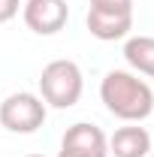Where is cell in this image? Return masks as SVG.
I'll return each mask as SVG.
<instances>
[{
    "instance_id": "52a82bcc",
    "label": "cell",
    "mask_w": 154,
    "mask_h": 157,
    "mask_svg": "<svg viewBox=\"0 0 154 157\" xmlns=\"http://www.w3.org/2000/svg\"><path fill=\"white\" fill-rule=\"evenodd\" d=\"M109 154L115 157H148L151 154V136L145 127L139 124H127L118 127L112 139H109Z\"/></svg>"
},
{
    "instance_id": "5b68a950",
    "label": "cell",
    "mask_w": 154,
    "mask_h": 157,
    "mask_svg": "<svg viewBox=\"0 0 154 157\" xmlns=\"http://www.w3.org/2000/svg\"><path fill=\"white\" fill-rule=\"evenodd\" d=\"M21 15H24V24L33 33L52 36V33H58L60 27L67 24L70 6H67V0H27L24 9H21Z\"/></svg>"
},
{
    "instance_id": "7a4b0ae2",
    "label": "cell",
    "mask_w": 154,
    "mask_h": 157,
    "mask_svg": "<svg viewBox=\"0 0 154 157\" xmlns=\"http://www.w3.org/2000/svg\"><path fill=\"white\" fill-rule=\"evenodd\" d=\"M82 88H85V82H82V70L76 60H52L42 67V76H39L42 103H48L55 109H70L79 103Z\"/></svg>"
},
{
    "instance_id": "8992f818",
    "label": "cell",
    "mask_w": 154,
    "mask_h": 157,
    "mask_svg": "<svg viewBox=\"0 0 154 157\" xmlns=\"http://www.w3.org/2000/svg\"><path fill=\"white\" fill-rule=\"evenodd\" d=\"M88 30L91 36L103 42H115L124 39L133 30V12H103V9H88Z\"/></svg>"
},
{
    "instance_id": "9c48e42d",
    "label": "cell",
    "mask_w": 154,
    "mask_h": 157,
    "mask_svg": "<svg viewBox=\"0 0 154 157\" xmlns=\"http://www.w3.org/2000/svg\"><path fill=\"white\" fill-rule=\"evenodd\" d=\"M91 9H103V12H133V0H91Z\"/></svg>"
},
{
    "instance_id": "3957f363",
    "label": "cell",
    "mask_w": 154,
    "mask_h": 157,
    "mask_svg": "<svg viewBox=\"0 0 154 157\" xmlns=\"http://www.w3.org/2000/svg\"><path fill=\"white\" fill-rule=\"evenodd\" d=\"M42 121H45V103L37 94L18 91L0 103V124L9 133H37Z\"/></svg>"
},
{
    "instance_id": "277c9868",
    "label": "cell",
    "mask_w": 154,
    "mask_h": 157,
    "mask_svg": "<svg viewBox=\"0 0 154 157\" xmlns=\"http://www.w3.org/2000/svg\"><path fill=\"white\" fill-rule=\"evenodd\" d=\"M58 157H109V139L94 124H73L60 139Z\"/></svg>"
},
{
    "instance_id": "ba28073f",
    "label": "cell",
    "mask_w": 154,
    "mask_h": 157,
    "mask_svg": "<svg viewBox=\"0 0 154 157\" xmlns=\"http://www.w3.org/2000/svg\"><path fill=\"white\" fill-rule=\"evenodd\" d=\"M124 58L142 76H154V36H130L124 42Z\"/></svg>"
},
{
    "instance_id": "6da1fadb",
    "label": "cell",
    "mask_w": 154,
    "mask_h": 157,
    "mask_svg": "<svg viewBox=\"0 0 154 157\" xmlns=\"http://www.w3.org/2000/svg\"><path fill=\"white\" fill-rule=\"evenodd\" d=\"M100 100L106 103V109L121 121L139 124L154 112V91L148 82L127 70H112L100 82Z\"/></svg>"
},
{
    "instance_id": "30bf717a",
    "label": "cell",
    "mask_w": 154,
    "mask_h": 157,
    "mask_svg": "<svg viewBox=\"0 0 154 157\" xmlns=\"http://www.w3.org/2000/svg\"><path fill=\"white\" fill-rule=\"evenodd\" d=\"M18 0H0V24L3 21H9V18H15L18 15Z\"/></svg>"
},
{
    "instance_id": "8fae6325",
    "label": "cell",
    "mask_w": 154,
    "mask_h": 157,
    "mask_svg": "<svg viewBox=\"0 0 154 157\" xmlns=\"http://www.w3.org/2000/svg\"><path fill=\"white\" fill-rule=\"evenodd\" d=\"M27 157H42V154H27Z\"/></svg>"
},
{
    "instance_id": "7c38bea8",
    "label": "cell",
    "mask_w": 154,
    "mask_h": 157,
    "mask_svg": "<svg viewBox=\"0 0 154 157\" xmlns=\"http://www.w3.org/2000/svg\"><path fill=\"white\" fill-rule=\"evenodd\" d=\"M148 157H154V154H148Z\"/></svg>"
}]
</instances>
